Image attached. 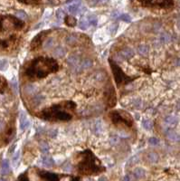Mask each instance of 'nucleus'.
<instances>
[{
	"mask_svg": "<svg viewBox=\"0 0 180 181\" xmlns=\"http://www.w3.org/2000/svg\"><path fill=\"white\" fill-rule=\"evenodd\" d=\"M46 33L47 32H42V33H40V34H38L33 40H32V43H31V48L32 49H36V48H38L39 47V45H40V44H41V42L43 41V39L44 38V34H46Z\"/></svg>",
	"mask_w": 180,
	"mask_h": 181,
	"instance_id": "nucleus-10",
	"label": "nucleus"
},
{
	"mask_svg": "<svg viewBox=\"0 0 180 181\" xmlns=\"http://www.w3.org/2000/svg\"><path fill=\"white\" fill-rule=\"evenodd\" d=\"M166 122L168 123V124H169V125H176L177 123H178V118L177 117H175V116H169V117H167L166 118Z\"/></svg>",
	"mask_w": 180,
	"mask_h": 181,
	"instance_id": "nucleus-22",
	"label": "nucleus"
},
{
	"mask_svg": "<svg viewBox=\"0 0 180 181\" xmlns=\"http://www.w3.org/2000/svg\"><path fill=\"white\" fill-rule=\"evenodd\" d=\"M123 181H130V178H129V177H126V178L123 179Z\"/></svg>",
	"mask_w": 180,
	"mask_h": 181,
	"instance_id": "nucleus-48",
	"label": "nucleus"
},
{
	"mask_svg": "<svg viewBox=\"0 0 180 181\" xmlns=\"http://www.w3.org/2000/svg\"><path fill=\"white\" fill-rule=\"evenodd\" d=\"M141 4L147 6L153 5L155 7H170L174 3L172 1H143Z\"/></svg>",
	"mask_w": 180,
	"mask_h": 181,
	"instance_id": "nucleus-8",
	"label": "nucleus"
},
{
	"mask_svg": "<svg viewBox=\"0 0 180 181\" xmlns=\"http://www.w3.org/2000/svg\"><path fill=\"white\" fill-rule=\"evenodd\" d=\"M110 117L111 121L114 124H118L120 122H124L127 126L130 127L133 123L132 117L124 111H115L110 113Z\"/></svg>",
	"mask_w": 180,
	"mask_h": 181,
	"instance_id": "nucleus-5",
	"label": "nucleus"
},
{
	"mask_svg": "<svg viewBox=\"0 0 180 181\" xmlns=\"http://www.w3.org/2000/svg\"><path fill=\"white\" fill-rule=\"evenodd\" d=\"M53 45V38H49L43 44V48L44 49H49Z\"/></svg>",
	"mask_w": 180,
	"mask_h": 181,
	"instance_id": "nucleus-32",
	"label": "nucleus"
},
{
	"mask_svg": "<svg viewBox=\"0 0 180 181\" xmlns=\"http://www.w3.org/2000/svg\"><path fill=\"white\" fill-rule=\"evenodd\" d=\"M106 99H107V102H108V106L109 107H113L116 104V94H115V90L113 87H110V89L108 91H106L105 93Z\"/></svg>",
	"mask_w": 180,
	"mask_h": 181,
	"instance_id": "nucleus-9",
	"label": "nucleus"
},
{
	"mask_svg": "<svg viewBox=\"0 0 180 181\" xmlns=\"http://www.w3.org/2000/svg\"><path fill=\"white\" fill-rule=\"evenodd\" d=\"M24 4H32V5H35V4H39V2L37 1H26V2H23Z\"/></svg>",
	"mask_w": 180,
	"mask_h": 181,
	"instance_id": "nucleus-44",
	"label": "nucleus"
},
{
	"mask_svg": "<svg viewBox=\"0 0 180 181\" xmlns=\"http://www.w3.org/2000/svg\"><path fill=\"white\" fill-rule=\"evenodd\" d=\"M146 175V172L143 169H140V168H137L135 169L134 170V177L138 179H143Z\"/></svg>",
	"mask_w": 180,
	"mask_h": 181,
	"instance_id": "nucleus-16",
	"label": "nucleus"
},
{
	"mask_svg": "<svg viewBox=\"0 0 180 181\" xmlns=\"http://www.w3.org/2000/svg\"><path fill=\"white\" fill-rule=\"evenodd\" d=\"M65 53H66V52H65L64 48H63V47H61V46L57 47V48L54 50V52H53V54H54V56H56V57H59V58H62V57H63V56L65 55Z\"/></svg>",
	"mask_w": 180,
	"mask_h": 181,
	"instance_id": "nucleus-18",
	"label": "nucleus"
},
{
	"mask_svg": "<svg viewBox=\"0 0 180 181\" xmlns=\"http://www.w3.org/2000/svg\"><path fill=\"white\" fill-rule=\"evenodd\" d=\"M89 22H88V19H86V18H82L81 21H80V23H79V27L81 28V29H82V30H85V29H88V27H89Z\"/></svg>",
	"mask_w": 180,
	"mask_h": 181,
	"instance_id": "nucleus-25",
	"label": "nucleus"
},
{
	"mask_svg": "<svg viewBox=\"0 0 180 181\" xmlns=\"http://www.w3.org/2000/svg\"><path fill=\"white\" fill-rule=\"evenodd\" d=\"M5 87V82L3 80L2 77H0V92L4 90Z\"/></svg>",
	"mask_w": 180,
	"mask_h": 181,
	"instance_id": "nucleus-42",
	"label": "nucleus"
},
{
	"mask_svg": "<svg viewBox=\"0 0 180 181\" xmlns=\"http://www.w3.org/2000/svg\"><path fill=\"white\" fill-rule=\"evenodd\" d=\"M75 106L72 102H64L43 110L40 113V117L48 121H69L72 119V115L65 110H74Z\"/></svg>",
	"mask_w": 180,
	"mask_h": 181,
	"instance_id": "nucleus-2",
	"label": "nucleus"
},
{
	"mask_svg": "<svg viewBox=\"0 0 180 181\" xmlns=\"http://www.w3.org/2000/svg\"><path fill=\"white\" fill-rule=\"evenodd\" d=\"M66 42H67V44H75V43L77 42V36H76V35H73V34L69 35V36L66 38Z\"/></svg>",
	"mask_w": 180,
	"mask_h": 181,
	"instance_id": "nucleus-29",
	"label": "nucleus"
},
{
	"mask_svg": "<svg viewBox=\"0 0 180 181\" xmlns=\"http://www.w3.org/2000/svg\"><path fill=\"white\" fill-rule=\"evenodd\" d=\"M88 22H89V24H91L92 25H96L97 23H98V18H97L96 15H90V16L88 17Z\"/></svg>",
	"mask_w": 180,
	"mask_h": 181,
	"instance_id": "nucleus-28",
	"label": "nucleus"
},
{
	"mask_svg": "<svg viewBox=\"0 0 180 181\" xmlns=\"http://www.w3.org/2000/svg\"><path fill=\"white\" fill-rule=\"evenodd\" d=\"M38 175L43 181H62L64 178V175L60 176L58 174H54L44 170H39Z\"/></svg>",
	"mask_w": 180,
	"mask_h": 181,
	"instance_id": "nucleus-7",
	"label": "nucleus"
},
{
	"mask_svg": "<svg viewBox=\"0 0 180 181\" xmlns=\"http://www.w3.org/2000/svg\"><path fill=\"white\" fill-rule=\"evenodd\" d=\"M92 65V61L90 59H85L81 64V69L82 70H86V69H89Z\"/></svg>",
	"mask_w": 180,
	"mask_h": 181,
	"instance_id": "nucleus-23",
	"label": "nucleus"
},
{
	"mask_svg": "<svg viewBox=\"0 0 180 181\" xmlns=\"http://www.w3.org/2000/svg\"><path fill=\"white\" fill-rule=\"evenodd\" d=\"M15 15H16V16L18 17V19L25 20V19L27 18L25 12H24V11H23V10H19V11H17V12L15 13Z\"/></svg>",
	"mask_w": 180,
	"mask_h": 181,
	"instance_id": "nucleus-31",
	"label": "nucleus"
},
{
	"mask_svg": "<svg viewBox=\"0 0 180 181\" xmlns=\"http://www.w3.org/2000/svg\"><path fill=\"white\" fill-rule=\"evenodd\" d=\"M98 181H107V178H105V177H101V178L99 179V180Z\"/></svg>",
	"mask_w": 180,
	"mask_h": 181,
	"instance_id": "nucleus-45",
	"label": "nucleus"
},
{
	"mask_svg": "<svg viewBox=\"0 0 180 181\" xmlns=\"http://www.w3.org/2000/svg\"><path fill=\"white\" fill-rule=\"evenodd\" d=\"M9 171H10L9 162H8L7 160H4L2 161V165H1V174L2 175H6Z\"/></svg>",
	"mask_w": 180,
	"mask_h": 181,
	"instance_id": "nucleus-15",
	"label": "nucleus"
},
{
	"mask_svg": "<svg viewBox=\"0 0 180 181\" xmlns=\"http://www.w3.org/2000/svg\"><path fill=\"white\" fill-rule=\"evenodd\" d=\"M0 181H6L5 179H0Z\"/></svg>",
	"mask_w": 180,
	"mask_h": 181,
	"instance_id": "nucleus-49",
	"label": "nucleus"
},
{
	"mask_svg": "<svg viewBox=\"0 0 180 181\" xmlns=\"http://www.w3.org/2000/svg\"><path fill=\"white\" fill-rule=\"evenodd\" d=\"M110 141H111V143L112 145H116V144H118V143H119V141H120V139H119V137H118L117 135H113V136H111V140H110Z\"/></svg>",
	"mask_w": 180,
	"mask_h": 181,
	"instance_id": "nucleus-35",
	"label": "nucleus"
},
{
	"mask_svg": "<svg viewBox=\"0 0 180 181\" xmlns=\"http://www.w3.org/2000/svg\"><path fill=\"white\" fill-rule=\"evenodd\" d=\"M119 18L121 20V21H124V22H127V23H130L131 22V17L130 15L128 14H122L119 16Z\"/></svg>",
	"mask_w": 180,
	"mask_h": 181,
	"instance_id": "nucleus-30",
	"label": "nucleus"
},
{
	"mask_svg": "<svg viewBox=\"0 0 180 181\" xmlns=\"http://www.w3.org/2000/svg\"><path fill=\"white\" fill-rule=\"evenodd\" d=\"M3 128H4V123L2 121H0V131H2Z\"/></svg>",
	"mask_w": 180,
	"mask_h": 181,
	"instance_id": "nucleus-46",
	"label": "nucleus"
},
{
	"mask_svg": "<svg viewBox=\"0 0 180 181\" xmlns=\"http://www.w3.org/2000/svg\"><path fill=\"white\" fill-rule=\"evenodd\" d=\"M8 66V62L5 59L0 60V71H5Z\"/></svg>",
	"mask_w": 180,
	"mask_h": 181,
	"instance_id": "nucleus-33",
	"label": "nucleus"
},
{
	"mask_svg": "<svg viewBox=\"0 0 180 181\" xmlns=\"http://www.w3.org/2000/svg\"><path fill=\"white\" fill-rule=\"evenodd\" d=\"M176 64H177V65H179L180 66V58L177 60V62H176Z\"/></svg>",
	"mask_w": 180,
	"mask_h": 181,
	"instance_id": "nucleus-47",
	"label": "nucleus"
},
{
	"mask_svg": "<svg viewBox=\"0 0 180 181\" xmlns=\"http://www.w3.org/2000/svg\"><path fill=\"white\" fill-rule=\"evenodd\" d=\"M12 42H13L12 37H11L10 39H7V40H1V41H0V46H1L2 48H4V49H5V48H8Z\"/></svg>",
	"mask_w": 180,
	"mask_h": 181,
	"instance_id": "nucleus-27",
	"label": "nucleus"
},
{
	"mask_svg": "<svg viewBox=\"0 0 180 181\" xmlns=\"http://www.w3.org/2000/svg\"><path fill=\"white\" fill-rule=\"evenodd\" d=\"M19 156H20V152L17 151V152L14 154V158H13V163H14V165H17L18 160H19Z\"/></svg>",
	"mask_w": 180,
	"mask_h": 181,
	"instance_id": "nucleus-40",
	"label": "nucleus"
},
{
	"mask_svg": "<svg viewBox=\"0 0 180 181\" xmlns=\"http://www.w3.org/2000/svg\"><path fill=\"white\" fill-rule=\"evenodd\" d=\"M160 40L162 43H169L170 41V35L169 34H162L160 36Z\"/></svg>",
	"mask_w": 180,
	"mask_h": 181,
	"instance_id": "nucleus-34",
	"label": "nucleus"
},
{
	"mask_svg": "<svg viewBox=\"0 0 180 181\" xmlns=\"http://www.w3.org/2000/svg\"><path fill=\"white\" fill-rule=\"evenodd\" d=\"M110 63H111V70H112V73L114 74V78H115V82L118 85H121L122 83H126V82H129L130 81H132L133 79L127 76L123 72L122 70L113 62L110 61Z\"/></svg>",
	"mask_w": 180,
	"mask_h": 181,
	"instance_id": "nucleus-6",
	"label": "nucleus"
},
{
	"mask_svg": "<svg viewBox=\"0 0 180 181\" xmlns=\"http://www.w3.org/2000/svg\"><path fill=\"white\" fill-rule=\"evenodd\" d=\"M82 155H83L82 160L80 162L78 166L80 173L85 175H92V174L95 175L104 170V169L101 166H98L96 164V158L92 153V151L86 150L82 152Z\"/></svg>",
	"mask_w": 180,
	"mask_h": 181,
	"instance_id": "nucleus-3",
	"label": "nucleus"
},
{
	"mask_svg": "<svg viewBox=\"0 0 180 181\" xmlns=\"http://www.w3.org/2000/svg\"><path fill=\"white\" fill-rule=\"evenodd\" d=\"M59 69L57 62L53 58L37 57L32 60L25 69V75L31 79H41Z\"/></svg>",
	"mask_w": 180,
	"mask_h": 181,
	"instance_id": "nucleus-1",
	"label": "nucleus"
},
{
	"mask_svg": "<svg viewBox=\"0 0 180 181\" xmlns=\"http://www.w3.org/2000/svg\"><path fill=\"white\" fill-rule=\"evenodd\" d=\"M40 150H41V151H42L43 154H46V153L48 152V145H47L46 143H43V144H41V146H40Z\"/></svg>",
	"mask_w": 180,
	"mask_h": 181,
	"instance_id": "nucleus-37",
	"label": "nucleus"
},
{
	"mask_svg": "<svg viewBox=\"0 0 180 181\" xmlns=\"http://www.w3.org/2000/svg\"><path fill=\"white\" fill-rule=\"evenodd\" d=\"M65 23H66L67 25L73 27V26H75V24H76L77 22H76V19H75L74 17L69 15V16H66V18H65Z\"/></svg>",
	"mask_w": 180,
	"mask_h": 181,
	"instance_id": "nucleus-20",
	"label": "nucleus"
},
{
	"mask_svg": "<svg viewBox=\"0 0 180 181\" xmlns=\"http://www.w3.org/2000/svg\"><path fill=\"white\" fill-rule=\"evenodd\" d=\"M142 126H143L144 129H146V130H148V131H150V130H152V128H153V123H152V121H149V120H145V121H142Z\"/></svg>",
	"mask_w": 180,
	"mask_h": 181,
	"instance_id": "nucleus-26",
	"label": "nucleus"
},
{
	"mask_svg": "<svg viewBox=\"0 0 180 181\" xmlns=\"http://www.w3.org/2000/svg\"><path fill=\"white\" fill-rule=\"evenodd\" d=\"M133 104H134V106H135L137 109H140V108L141 107V101H140V100H136V101H134Z\"/></svg>",
	"mask_w": 180,
	"mask_h": 181,
	"instance_id": "nucleus-43",
	"label": "nucleus"
},
{
	"mask_svg": "<svg viewBox=\"0 0 180 181\" xmlns=\"http://www.w3.org/2000/svg\"><path fill=\"white\" fill-rule=\"evenodd\" d=\"M138 52L140 55H147L148 53H149V47L145 44L140 45L139 48H138Z\"/></svg>",
	"mask_w": 180,
	"mask_h": 181,
	"instance_id": "nucleus-21",
	"label": "nucleus"
},
{
	"mask_svg": "<svg viewBox=\"0 0 180 181\" xmlns=\"http://www.w3.org/2000/svg\"><path fill=\"white\" fill-rule=\"evenodd\" d=\"M67 63L71 66H77L80 63V58L77 55H71L67 59Z\"/></svg>",
	"mask_w": 180,
	"mask_h": 181,
	"instance_id": "nucleus-14",
	"label": "nucleus"
},
{
	"mask_svg": "<svg viewBox=\"0 0 180 181\" xmlns=\"http://www.w3.org/2000/svg\"><path fill=\"white\" fill-rule=\"evenodd\" d=\"M178 27H179V28H180V21H179V22H178Z\"/></svg>",
	"mask_w": 180,
	"mask_h": 181,
	"instance_id": "nucleus-50",
	"label": "nucleus"
},
{
	"mask_svg": "<svg viewBox=\"0 0 180 181\" xmlns=\"http://www.w3.org/2000/svg\"><path fill=\"white\" fill-rule=\"evenodd\" d=\"M119 54H120L121 58L124 60V59H130V58H132L134 56L135 53H134V51L131 48H125V49L121 50Z\"/></svg>",
	"mask_w": 180,
	"mask_h": 181,
	"instance_id": "nucleus-11",
	"label": "nucleus"
},
{
	"mask_svg": "<svg viewBox=\"0 0 180 181\" xmlns=\"http://www.w3.org/2000/svg\"><path fill=\"white\" fill-rule=\"evenodd\" d=\"M42 163H43V166L51 168V167H53L54 162H53V159L51 157H43V160H42Z\"/></svg>",
	"mask_w": 180,
	"mask_h": 181,
	"instance_id": "nucleus-19",
	"label": "nucleus"
},
{
	"mask_svg": "<svg viewBox=\"0 0 180 181\" xmlns=\"http://www.w3.org/2000/svg\"><path fill=\"white\" fill-rule=\"evenodd\" d=\"M24 24L23 21L14 16H0V31L9 29H21Z\"/></svg>",
	"mask_w": 180,
	"mask_h": 181,
	"instance_id": "nucleus-4",
	"label": "nucleus"
},
{
	"mask_svg": "<svg viewBox=\"0 0 180 181\" xmlns=\"http://www.w3.org/2000/svg\"><path fill=\"white\" fill-rule=\"evenodd\" d=\"M104 77H105V75H104V73H97L96 74H95V79L96 80H98V81H103L104 80Z\"/></svg>",
	"mask_w": 180,
	"mask_h": 181,
	"instance_id": "nucleus-38",
	"label": "nucleus"
},
{
	"mask_svg": "<svg viewBox=\"0 0 180 181\" xmlns=\"http://www.w3.org/2000/svg\"><path fill=\"white\" fill-rule=\"evenodd\" d=\"M167 136L168 138L172 141H175V142H180V135L178 133H177L176 131H174L173 130H169L168 132H167Z\"/></svg>",
	"mask_w": 180,
	"mask_h": 181,
	"instance_id": "nucleus-13",
	"label": "nucleus"
},
{
	"mask_svg": "<svg viewBox=\"0 0 180 181\" xmlns=\"http://www.w3.org/2000/svg\"><path fill=\"white\" fill-rule=\"evenodd\" d=\"M159 159V155H158L157 153H154V152H151V153H149V154L148 155V160H149L150 162H152V163L158 162Z\"/></svg>",
	"mask_w": 180,
	"mask_h": 181,
	"instance_id": "nucleus-24",
	"label": "nucleus"
},
{
	"mask_svg": "<svg viewBox=\"0 0 180 181\" xmlns=\"http://www.w3.org/2000/svg\"><path fill=\"white\" fill-rule=\"evenodd\" d=\"M149 142L150 145H152V146H156V145L159 144V140L157 139V138H150V139L149 140Z\"/></svg>",
	"mask_w": 180,
	"mask_h": 181,
	"instance_id": "nucleus-36",
	"label": "nucleus"
},
{
	"mask_svg": "<svg viewBox=\"0 0 180 181\" xmlns=\"http://www.w3.org/2000/svg\"><path fill=\"white\" fill-rule=\"evenodd\" d=\"M63 15H64V12L62 9H58L56 12V16L58 17V19L62 20L63 18Z\"/></svg>",
	"mask_w": 180,
	"mask_h": 181,
	"instance_id": "nucleus-41",
	"label": "nucleus"
},
{
	"mask_svg": "<svg viewBox=\"0 0 180 181\" xmlns=\"http://www.w3.org/2000/svg\"><path fill=\"white\" fill-rule=\"evenodd\" d=\"M16 181H29L28 179V177H27V173L26 172H24V174H22L18 179H17V180Z\"/></svg>",
	"mask_w": 180,
	"mask_h": 181,
	"instance_id": "nucleus-39",
	"label": "nucleus"
},
{
	"mask_svg": "<svg viewBox=\"0 0 180 181\" xmlns=\"http://www.w3.org/2000/svg\"><path fill=\"white\" fill-rule=\"evenodd\" d=\"M19 121H20V129L22 131H24L28 126H29V121L26 118V115L22 112L20 113V118H19Z\"/></svg>",
	"mask_w": 180,
	"mask_h": 181,
	"instance_id": "nucleus-12",
	"label": "nucleus"
},
{
	"mask_svg": "<svg viewBox=\"0 0 180 181\" xmlns=\"http://www.w3.org/2000/svg\"><path fill=\"white\" fill-rule=\"evenodd\" d=\"M79 5H80V2H78V4H73V5H69L68 11H69L71 14H77V13H79V12H80V9H81V6H80Z\"/></svg>",
	"mask_w": 180,
	"mask_h": 181,
	"instance_id": "nucleus-17",
	"label": "nucleus"
}]
</instances>
